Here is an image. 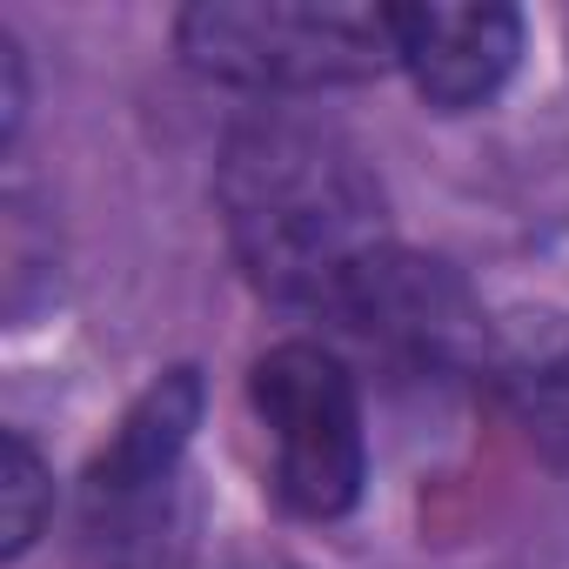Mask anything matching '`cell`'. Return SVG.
Returning <instances> with one entry per match:
<instances>
[{"mask_svg": "<svg viewBox=\"0 0 569 569\" xmlns=\"http://www.w3.org/2000/svg\"><path fill=\"white\" fill-rule=\"evenodd\" d=\"M214 208L241 274L268 302L316 322H329V309L396 248L389 194L369 154L296 108H261L228 128Z\"/></svg>", "mask_w": 569, "mask_h": 569, "instance_id": "1", "label": "cell"}, {"mask_svg": "<svg viewBox=\"0 0 569 569\" xmlns=\"http://www.w3.org/2000/svg\"><path fill=\"white\" fill-rule=\"evenodd\" d=\"M174 48L194 74L241 94H329L396 68L389 8L336 0H201L174 14Z\"/></svg>", "mask_w": 569, "mask_h": 569, "instance_id": "2", "label": "cell"}, {"mask_svg": "<svg viewBox=\"0 0 569 569\" xmlns=\"http://www.w3.org/2000/svg\"><path fill=\"white\" fill-rule=\"evenodd\" d=\"M248 409L268 442V489L302 522H342L369 482V429L362 389L342 349L296 336L254 356Z\"/></svg>", "mask_w": 569, "mask_h": 569, "instance_id": "3", "label": "cell"}, {"mask_svg": "<svg viewBox=\"0 0 569 569\" xmlns=\"http://www.w3.org/2000/svg\"><path fill=\"white\" fill-rule=\"evenodd\" d=\"M329 329L396 362L402 376H462L489 356V316L469 296V281L402 241L329 309Z\"/></svg>", "mask_w": 569, "mask_h": 569, "instance_id": "4", "label": "cell"}, {"mask_svg": "<svg viewBox=\"0 0 569 569\" xmlns=\"http://www.w3.org/2000/svg\"><path fill=\"white\" fill-rule=\"evenodd\" d=\"M389 28L396 68L442 114L496 101L522 61V14L496 8V0H482V8H389Z\"/></svg>", "mask_w": 569, "mask_h": 569, "instance_id": "5", "label": "cell"}, {"mask_svg": "<svg viewBox=\"0 0 569 569\" xmlns=\"http://www.w3.org/2000/svg\"><path fill=\"white\" fill-rule=\"evenodd\" d=\"M194 416H201V382H194V369H168V376L121 416L114 442L101 449V462H94V476H88V516H94V529H101V522L121 529V522H134L141 509H154V496L168 489V476H174V462H181V449H188Z\"/></svg>", "mask_w": 569, "mask_h": 569, "instance_id": "6", "label": "cell"}, {"mask_svg": "<svg viewBox=\"0 0 569 569\" xmlns=\"http://www.w3.org/2000/svg\"><path fill=\"white\" fill-rule=\"evenodd\" d=\"M0 496H8V562H21L48 516H54V469L41 462V449L28 442V429H8V469H0Z\"/></svg>", "mask_w": 569, "mask_h": 569, "instance_id": "7", "label": "cell"}, {"mask_svg": "<svg viewBox=\"0 0 569 569\" xmlns=\"http://www.w3.org/2000/svg\"><path fill=\"white\" fill-rule=\"evenodd\" d=\"M516 409H522L529 442H536L556 469H569V349L549 356V362H536V369L516 382Z\"/></svg>", "mask_w": 569, "mask_h": 569, "instance_id": "8", "label": "cell"}]
</instances>
